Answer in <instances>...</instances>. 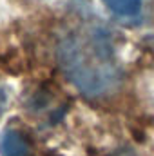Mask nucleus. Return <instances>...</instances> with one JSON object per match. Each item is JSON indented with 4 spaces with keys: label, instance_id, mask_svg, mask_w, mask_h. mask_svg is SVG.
<instances>
[{
    "label": "nucleus",
    "instance_id": "f257e3e1",
    "mask_svg": "<svg viewBox=\"0 0 154 156\" xmlns=\"http://www.w3.org/2000/svg\"><path fill=\"white\" fill-rule=\"evenodd\" d=\"M65 73L78 87L91 96L109 93L118 82V73L111 58V49L102 40H71L62 47Z\"/></svg>",
    "mask_w": 154,
    "mask_h": 156
},
{
    "label": "nucleus",
    "instance_id": "f03ea898",
    "mask_svg": "<svg viewBox=\"0 0 154 156\" xmlns=\"http://www.w3.org/2000/svg\"><path fill=\"white\" fill-rule=\"evenodd\" d=\"M0 154L2 156H27L29 154V142L27 138L16 131L9 129L0 136Z\"/></svg>",
    "mask_w": 154,
    "mask_h": 156
},
{
    "label": "nucleus",
    "instance_id": "7ed1b4c3",
    "mask_svg": "<svg viewBox=\"0 0 154 156\" xmlns=\"http://www.w3.org/2000/svg\"><path fill=\"white\" fill-rule=\"evenodd\" d=\"M103 4L121 18H134L142 11V0H103Z\"/></svg>",
    "mask_w": 154,
    "mask_h": 156
},
{
    "label": "nucleus",
    "instance_id": "20e7f679",
    "mask_svg": "<svg viewBox=\"0 0 154 156\" xmlns=\"http://www.w3.org/2000/svg\"><path fill=\"white\" fill-rule=\"evenodd\" d=\"M2 105H4V93H2V91H0V111H2V109H4V107H2Z\"/></svg>",
    "mask_w": 154,
    "mask_h": 156
}]
</instances>
